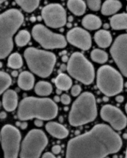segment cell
I'll return each mask as SVG.
<instances>
[{
	"mask_svg": "<svg viewBox=\"0 0 127 158\" xmlns=\"http://www.w3.org/2000/svg\"><path fill=\"white\" fill-rule=\"evenodd\" d=\"M30 40V34L27 30L20 31L15 37V42L18 46L24 47Z\"/></svg>",
	"mask_w": 127,
	"mask_h": 158,
	"instance_id": "obj_27",
	"label": "cell"
},
{
	"mask_svg": "<svg viewBox=\"0 0 127 158\" xmlns=\"http://www.w3.org/2000/svg\"><path fill=\"white\" fill-rule=\"evenodd\" d=\"M42 16L46 24L52 28H60L66 23V13L59 4H50L42 10Z\"/></svg>",
	"mask_w": 127,
	"mask_h": 158,
	"instance_id": "obj_11",
	"label": "cell"
},
{
	"mask_svg": "<svg viewBox=\"0 0 127 158\" xmlns=\"http://www.w3.org/2000/svg\"><path fill=\"white\" fill-rule=\"evenodd\" d=\"M125 111H126V114H127V103H126V105H125Z\"/></svg>",
	"mask_w": 127,
	"mask_h": 158,
	"instance_id": "obj_46",
	"label": "cell"
},
{
	"mask_svg": "<svg viewBox=\"0 0 127 158\" xmlns=\"http://www.w3.org/2000/svg\"><path fill=\"white\" fill-rule=\"evenodd\" d=\"M110 24L112 29L115 30H122L127 29V13L118 14L110 18Z\"/></svg>",
	"mask_w": 127,
	"mask_h": 158,
	"instance_id": "obj_22",
	"label": "cell"
},
{
	"mask_svg": "<svg viewBox=\"0 0 127 158\" xmlns=\"http://www.w3.org/2000/svg\"><path fill=\"white\" fill-rule=\"evenodd\" d=\"M15 1L27 13L33 12L38 8L40 3V0H15Z\"/></svg>",
	"mask_w": 127,
	"mask_h": 158,
	"instance_id": "obj_25",
	"label": "cell"
},
{
	"mask_svg": "<svg viewBox=\"0 0 127 158\" xmlns=\"http://www.w3.org/2000/svg\"><path fill=\"white\" fill-rule=\"evenodd\" d=\"M110 52L121 73L127 77V34L115 39Z\"/></svg>",
	"mask_w": 127,
	"mask_h": 158,
	"instance_id": "obj_12",
	"label": "cell"
},
{
	"mask_svg": "<svg viewBox=\"0 0 127 158\" xmlns=\"http://www.w3.org/2000/svg\"><path fill=\"white\" fill-rule=\"evenodd\" d=\"M97 86L107 97L120 94L123 88L121 75L110 65L101 67L97 72Z\"/></svg>",
	"mask_w": 127,
	"mask_h": 158,
	"instance_id": "obj_6",
	"label": "cell"
},
{
	"mask_svg": "<svg viewBox=\"0 0 127 158\" xmlns=\"http://www.w3.org/2000/svg\"><path fill=\"white\" fill-rule=\"evenodd\" d=\"M60 69H61L62 71H64V70H65L66 69H67V67H66L65 65H62L61 66Z\"/></svg>",
	"mask_w": 127,
	"mask_h": 158,
	"instance_id": "obj_42",
	"label": "cell"
},
{
	"mask_svg": "<svg viewBox=\"0 0 127 158\" xmlns=\"http://www.w3.org/2000/svg\"><path fill=\"white\" fill-rule=\"evenodd\" d=\"M104 101H105V102H107L108 100H109V99H108V97H107L106 96V97H105V98H104V99H103Z\"/></svg>",
	"mask_w": 127,
	"mask_h": 158,
	"instance_id": "obj_45",
	"label": "cell"
},
{
	"mask_svg": "<svg viewBox=\"0 0 127 158\" xmlns=\"http://www.w3.org/2000/svg\"><path fill=\"white\" fill-rule=\"evenodd\" d=\"M88 7L94 11H97L100 10L101 6V0H86Z\"/></svg>",
	"mask_w": 127,
	"mask_h": 158,
	"instance_id": "obj_30",
	"label": "cell"
},
{
	"mask_svg": "<svg viewBox=\"0 0 127 158\" xmlns=\"http://www.w3.org/2000/svg\"><path fill=\"white\" fill-rule=\"evenodd\" d=\"M123 137L124 139H127V133H124L123 135Z\"/></svg>",
	"mask_w": 127,
	"mask_h": 158,
	"instance_id": "obj_44",
	"label": "cell"
},
{
	"mask_svg": "<svg viewBox=\"0 0 127 158\" xmlns=\"http://www.w3.org/2000/svg\"><path fill=\"white\" fill-rule=\"evenodd\" d=\"M23 22V15L16 9L0 15V59L6 58L13 51V35Z\"/></svg>",
	"mask_w": 127,
	"mask_h": 158,
	"instance_id": "obj_3",
	"label": "cell"
},
{
	"mask_svg": "<svg viewBox=\"0 0 127 158\" xmlns=\"http://www.w3.org/2000/svg\"><path fill=\"white\" fill-rule=\"evenodd\" d=\"M67 40L71 45L87 51L91 47L92 41L90 34L81 27H74L69 31L66 34Z\"/></svg>",
	"mask_w": 127,
	"mask_h": 158,
	"instance_id": "obj_14",
	"label": "cell"
},
{
	"mask_svg": "<svg viewBox=\"0 0 127 158\" xmlns=\"http://www.w3.org/2000/svg\"><path fill=\"white\" fill-rule=\"evenodd\" d=\"M62 92V90H60V89H57V90H56V93H57V94H58V95L61 94Z\"/></svg>",
	"mask_w": 127,
	"mask_h": 158,
	"instance_id": "obj_43",
	"label": "cell"
},
{
	"mask_svg": "<svg viewBox=\"0 0 127 158\" xmlns=\"http://www.w3.org/2000/svg\"><path fill=\"white\" fill-rule=\"evenodd\" d=\"M12 84L10 75L4 72L0 71V95L5 93Z\"/></svg>",
	"mask_w": 127,
	"mask_h": 158,
	"instance_id": "obj_26",
	"label": "cell"
},
{
	"mask_svg": "<svg viewBox=\"0 0 127 158\" xmlns=\"http://www.w3.org/2000/svg\"><path fill=\"white\" fill-rule=\"evenodd\" d=\"M6 0H0V4H2L3 3H4L5 2H6Z\"/></svg>",
	"mask_w": 127,
	"mask_h": 158,
	"instance_id": "obj_47",
	"label": "cell"
},
{
	"mask_svg": "<svg viewBox=\"0 0 127 158\" xmlns=\"http://www.w3.org/2000/svg\"><path fill=\"white\" fill-rule=\"evenodd\" d=\"M0 141H1V135H0Z\"/></svg>",
	"mask_w": 127,
	"mask_h": 158,
	"instance_id": "obj_51",
	"label": "cell"
},
{
	"mask_svg": "<svg viewBox=\"0 0 127 158\" xmlns=\"http://www.w3.org/2000/svg\"><path fill=\"white\" fill-rule=\"evenodd\" d=\"M126 11H127V6H126Z\"/></svg>",
	"mask_w": 127,
	"mask_h": 158,
	"instance_id": "obj_53",
	"label": "cell"
},
{
	"mask_svg": "<svg viewBox=\"0 0 127 158\" xmlns=\"http://www.w3.org/2000/svg\"><path fill=\"white\" fill-rule=\"evenodd\" d=\"M32 35L35 40L46 49H62L67 45L63 35L52 32L42 24L34 26L32 30Z\"/></svg>",
	"mask_w": 127,
	"mask_h": 158,
	"instance_id": "obj_9",
	"label": "cell"
},
{
	"mask_svg": "<svg viewBox=\"0 0 127 158\" xmlns=\"http://www.w3.org/2000/svg\"><path fill=\"white\" fill-rule=\"evenodd\" d=\"M2 105L7 111L15 110L18 105V97L16 92L13 90H7L3 94Z\"/></svg>",
	"mask_w": 127,
	"mask_h": 158,
	"instance_id": "obj_15",
	"label": "cell"
},
{
	"mask_svg": "<svg viewBox=\"0 0 127 158\" xmlns=\"http://www.w3.org/2000/svg\"><path fill=\"white\" fill-rule=\"evenodd\" d=\"M58 114V106L55 102L48 98L26 97L19 105L18 117L21 121L32 118L42 120H50Z\"/></svg>",
	"mask_w": 127,
	"mask_h": 158,
	"instance_id": "obj_2",
	"label": "cell"
},
{
	"mask_svg": "<svg viewBox=\"0 0 127 158\" xmlns=\"http://www.w3.org/2000/svg\"><path fill=\"white\" fill-rule=\"evenodd\" d=\"M97 114L95 97L92 93L86 92L81 94L73 102L68 120L73 127L82 126L94 121Z\"/></svg>",
	"mask_w": 127,
	"mask_h": 158,
	"instance_id": "obj_4",
	"label": "cell"
},
{
	"mask_svg": "<svg viewBox=\"0 0 127 158\" xmlns=\"http://www.w3.org/2000/svg\"><path fill=\"white\" fill-rule=\"evenodd\" d=\"M125 158H127V148H126V154H125Z\"/></svg>",
	"mask_w": 127,
	"mask_h": 158,
	"instance_id": "obj_49",
	"label": "cell"
},
{
	"mask_svg": "<svg viewBox=\"0 0 127 158\" xmlns=\"http://www.w3.org/2000/svg\"><path fill=\"white\" fill-rule=\"evenodd\" d=\"M121 8L118 0H106L101 8V13L104 16H110L117 13Z\"/></svg>",
	"mask_w": 127,
	"mask_h": 158,
	"instance_id": "obj_19",
	"label": "cell"
},
{
	"mask_svg": "<svg viewBox=\"0 0 127 158\" xmlns=\"http://www.w3.org/2000/svg\"><path fill=\"white\" fill-rule=\"evenodd\" d=\"M35 78L33 74L27 71L21 72L18 77V84L24 90H30L34 86Z\"/></svg>",
	"mask_w": 127,
	"mask_h": 158,
	"instance_id": "obj_17",
	"label": "cell"
},
{
	"mask_svg": "<svg viewBox=\"0 0 127 158\" xmlns=\"http://www.w3.org/2000/svg\"><path fill=\"white\" fill-rule=\"evenodd\" d=\"M101 116L104 121L108 122L117 131L124 129L127 125L126 116L119 108L111 105H105L102 107Z\"/></svg>",
	"mask_w": 127,
	"mask_h": 158,
	"instance_id": "obj_13",
	"label": "cell"
},
{
	"mask_svg": "<svg viewBox=\"0 0 127 158\" xmlns=\"http://www.w3.org/2000/svg\"><path fill=\"white\" fill-rule=\"evenodd\" d=\"M81 92V87L79 85H74L71 90V94L73 97L78 96Z\"/></svg>",
	"mask_w": 127,
	"mask_h": 158,
	"instance_id": "obj_31",
	"label": "cell"
},
{
	"mask_svg": "<svg viewBox=\"0 0 127 158\" xmlns=\"http://www.w3.org/2000/svg\"><path fill=\"white\" fill-rule=\"evenodd\" d=\"M35 92L39 96H48L52 92V85L46 81H40L35 86Z\"/></svg>",
	"mask_w": 127,
	"mask_h": 158,
	"instance_id": "obj_24",
	"label": "cell"
},
{
	"mask_svg": "<svg viewBox=\"0 0 127 158\" xmlns=\"http://www.w3.org/2000/svg\"><path fill=\"white\" fill-rule=\"evenodd\" d=\"M7 116V114L5 111H2L0 113V119H5Z\"/></svg>",
	"mask_w": 127,
	"mask_h": 158,
	"instance_id": "obj_38",
	"label": "cell"
},
{
	"mask_svg": "<svg viewBox=\"0 0 127 158\" xmlns=\"http://www.w3.org/2000/svg\"><path fill=\"white\" fill-rule=\"evenodd\" d=\"M48 144L45 133L38 129L30 130L23 139L20 151L21 158H39Z\"/></svg>",
	"mask_w": 127,
	"mask_h": 158,
	"instance_id": "obj_8",
	"label": "cell"
},
{
	"mask_svg": "<svg viewBox=\"0 0 127 158\" xmlns=\"http://www.w3.org/2000/svg\"><path fill=\"white\" fill-rule=\"evenodd\" d=\"M67 71L76 80L85 84H91L95 77L93 64L80 52L73 53L68 61Z\"/></svg>",
	"mask_w": 127,
	"mask_h": 158,
	"instance_id": "obj_7",
	"label": "cell"
},
{
	"mask_svg": "<svg viewBox=\"0 0 127 158\" xmlns=\"http://www.w3.org/2000/svg\"><path fill=\"white\" fill-rule=\"evenodd\" d=\"M46 129L50 135L58 139L65 138L69 134L68 130L64 126L54 122L47 123L46 125Z\"/></svg>",
	"mask_w": 127,
	"mask_h": 158,
	"instance_id": "obj_16",
	"label": "cell"
},
{
	"mask_svg": "<svg viewBox=\"0 0 127 158\" xmlns=\"http://www.w3.org/2000/svg\"><path fill=\"white\" fill-rule=\"evenodd\" d=\"M68 60H69V59H68V57L67 56H63V57H62V60H63V62H67V61H68Z\"/></svg>",
	"mask_w": 127,
	"mask_h": 158,
	"instance_id": "obj_41",
	"label": "cell"
},
{
	"mask_svg": "<svg viewBox=\"0 0 127 158\" xmlns=\"http://www.w3.org/2000/svg\"><path fill=\"white\" fill-rule=\"evenodd\" d=\"M23 65L22 59L18 53H13L10 55L8 60V66L11 69H20Z\"/></svg>",
	"mask_w": 127,
	"mask_h": 158,
	"instance_id": "obj_29",
	"label": "cell"
},
{
	"mask_svg": "<svg viewBox=\"0 0 127 158\" xmlns=\"http://www.w3.org/2000/svg\"><path fill=\"white\" fill-rule=\"evenodd\" d=\"M52 152L55 154H58L59 153H60L61 151H62V148L59 145H55L52 147Z\"/></svg>",
	"mask_w": 127,
	"mask_h": 158,
	"instance_id": "obj_33",
	"label": "cell"
},
{
	"mask_svg": "<svg viewBox=\"0 0 127 158\" xmlns=\"http://www.w3.org/2000/svg\"><path fill=\"white\" fill-rule=\"evenodd\" d=\"M94 41L101 48H107L110 46L112 37L110 33L106 30H99L94 35Z\"/></svg>",
	"mask_w": 127,
	"mask_h": 158,
	"instance_id": "obj_18",
	"label": "cell"
},
{
	"mask_svg": "<svg viewBox=\"0 0 127 158\" xmlns=\"http://www.w3.org/2000/svg\"><path fill=\"white\" fill-rule=\"evenodd\" d=\"M121 146L120 136L112 128L99 124L68 141L66 158H104L118 152Z\"/></svg>",
	"mask_w": 127,
	"mask_h": 158,
	"instance_id": "obj_1",
	"label": "cell"
},
{
	"mask_svg": "<svg viewBox=\"0 0 127 158\" xmlns=\"http://www.w3.org/2000/svg\"><path fill=\"white\" fill-rule=\"evenodd\" d=\"M0 135L5 158H18L21 139L19 130L11 125H6Z\"/></svg>",
	"mask_w": 127,
	"mask_h": 158,
	"instance_id": "obj_10",
	"label": "cell"
},
{
	"mask_svg": "<svg viewBox=\"0 0 127 158\" xmlns=\"http://www.w3.org/2000/svg\"><path fill=\"white\" fill-rule=\"evenodd\" d=\"M11 75L13 77H16L17 76H18V72L17 70H14L11 72Z\"/></svg>",
	"mask_w": 127,
	"mask_h": 158,
	"instance_id": "obj_40",
	"label": "cell"
},
{
	"mask_svg": "<svg viewBox=\"0 0 127 158\" xmlns=\"http://www.w3.org/2000/svg\"><path fill=\"white\" fill-rule=\"evenodd\" d=\"M2 105V102H0V106H1Z\"/></svg>",
	"mask_w": 127,
	"mask_h": 158,
	"instance_id": "obj_50",
	"label": "cell"
},
{
	"mask_svg": "<svg viewBox=\"0 0 127 158\" xmlns=\"http://www.w3.org/2000/svg\"><path fill=\"white\" fill-rule=\"evenodd\" d=\"M44 120L40 119H35L34 121V124L37 127H42L44 125Z\"/></svg>",
	"mask_w": 127,
	"mask_h": 158,
	"instance_id": "obj_34",
	"label": "cell"
},
{
	"mask_svg": "<svg viewBox=\"0 0 127 158\" xmlns=\"http://www.w3.org/2000/svg\"><path fill=\"white\" fill-rule=\"evenodd\" d=\"M82 26L89 30H96L102 26L101 19L94 15H88L82 20Z\"/></svg>",
	"mask_w": 127,
	"mask_h": 158,
	"instance_id": "obj_20",
	"label": "cell"
},
{
	"mask_svg": "<svg viewBox=\"0 0 127 158\" xmlns=\"http://www.w3.org/2000/svg\"><path fill=\"white\" fill-rule=\"evenodd\" d=\"M16 125L18 127H19L22 130H25L27 128V123L25 121H23V122H22V123L16 122Z\"/></svg>",
	"mask_w": 127,
	"mask_h": 158,
	"instance_id": "obj_35",
	"label": "cell"
},
{
	"mask_svg": "<svg viewBox=\"0 0 127 158\" xmlns=\"http://www.w3.org/2000/svg\"><path fill=\"white\" fill-rule=\"evenodd\" d=\"M55 84L58 89L66 91L71 87L72 81L68 75L62 73L55 79Z\"/></svg>",
	"mask_w": 127,
	"mask_h": 158,
	"instance_id": "obj_23",
	"label": "cell"
},
{
	"mask_svg": "<svg viewBox=\"0 0 127 158\" xmlns=\"http://www.w3.org/2000/svg\"><path fill=\"white\" fill-rule=\"evenodd\" d=\"M67 6L69 11L76 16H82L86 10V5L83 0H68Z\"/></svg>",
	"mask_w": 127,
	"mask_h": 158,
	"instance_id": "obj_21",
	"label": "cell"
},
{
	"mask_svg": "<svg viewBox=\"0 0 127 158\" xmlns=\"http://www.w3.org/2000/svg\"><path fill=\"white\" fill-rule=\"evenodd\" d=\"M60 101L63 105H68L71 102V98L67 94H63L60 97Z\"/></svg>",
	"mask_w": 127,
	"mask_h": 158,
	"instance_id": "obj_32",
	"label": "cell"
},
{
	"mask_svg": "<svg viewBox=\"0 0 127 158\" xmlns=\"http://www.w3.org/2000/svg\"><path fill=\"white\" fill-rule=\"evenodd\" d=\"M54 101L55 102V103H58L60 101V98L58 97V96H55L54 98Z\"/></svg>",
	"mask_w": 127,
	"mask_h": 158,
	"instance_id": "obj_39",
	"label": "cell"
},
{
	"mask_svg": "<svg viewBox=\"0 0 127 158\" xmlns=\"http://www.w3.org/2000/svg\"><path fill=\"white\" fill-rule=\"evenodd\" d=\"M24 55L28 67L34 73L42 78L51 75L57 60L54 53L29 48L26 49Z\"/></svg>",
	"mask_w": 127,
	"mask_h": 158,
	"instance_id": "obj_5",
	"label": "cell"
},
{
	"mask_svg": "<svg viewBox=\"0 0 127 158\" xmlns=\"http://www.w3.org/2000/svg\"><path fill=\"white\" fill-rule=\"evenodd\" d=\"M126 87H127V82H126Z\"/></svg>",
	"mask_w": 127,
	"mask_h": 158,
	"instance_id": "obj_52",
	"label": "cell"
},
{
	"mask_svg": "<svg viewBox=\"0 0 127 158\" xmlns=\"http://www.w3.org/2000/svg\"><path fill=\"white\" fill-rule=\"evenodd\" d=\"M42 158H57L53 154H52L51 152H46L42 156Z\"/></svg>",
	"mask_w": 127,
	"mask_h": 158,
	"instance_id": "obj_36",
	"label": "cell"
},
{
	"mask_svg": "<svg viewBox=\"0 0 127 158\" xmlns=\"http://www.w3.org/2000/svg\"><path fill=\"white\" fill-rule=\"evenodd\" d=\"M2 67H3V64H2V62H0V69H1Z\"/></svg>",
	"mask_w": 127,
	"mask_h": 158,
	"instance_id": "obj_48",
	"label": "cell"
},
{
	"mask_svg": "<svg viewBox=\"0 0 127 158\" xmlns=\"http://www.w3.org/2000/svg\"><path fill=\"white\" fill-rule=\"evenodd\" d=\"M91 59L99 64H104L108 60V54L105 51L96 49H94L91 53Z\"/></svg>",
	"mask_w": 127,
	"mask_h": 158,
	"instance_id": "obj_28",
	"label": "cell"
},
{
	"mask_svg": "<svg viewBox=\"0 0 127 158\" xmlns=\"http://www.w3.org/2000/svg\"><path fill=\"white\" fill-rule=\"evenodd\" d=\"M115 100L118 103H122L124 101V97L122 95H118L116 97Z\"/></svg>",
	"mask_w": 127,
	"mask_h": 158,
	"instance_id": "obj_37",
	"label": "cell"
}]
</instances>
